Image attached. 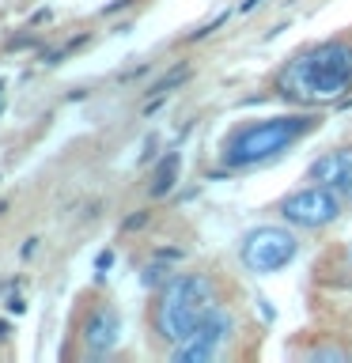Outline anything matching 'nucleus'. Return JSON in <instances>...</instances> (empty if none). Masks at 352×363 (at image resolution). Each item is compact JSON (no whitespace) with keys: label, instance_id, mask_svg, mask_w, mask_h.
Here are the masks:
<instances>
[{"label":"nucleus","instance_id":"obj_18","mask_svg":"<svg viewBox=\"0 0 352 363\" xmlns=\"http://www.w3.org/2000/svg\"><path fill=\"white\" fill-rule=\"evenodd\" d=\"M8 311H11V314H23V311H27V303H23L19 295H11V299H8Z\"/></svg>","mask_w":352,"mask_h":363},{"label":"nucleus","instance_id":"obj_15","mask_svg":"<svg viewBox=\"0 0 352 363\" xmlns=\"http://www.w3.org/2000/svg\"><path fill=\"white\" fill-rule=\"evenodd\" d=\"M144 223H148V212H133L129 220L121 223V231H136V227H144Z\"/></svg>","mask_w":352,"mask_h":363},{"label":"nucleus","instance_id":"obj_13","mask_svg":"<svg viewBox=\"0 0 352 363\" xmlns=\"http://www.w3.org/2000/svg\"><path fill=\"white\" fill-rule=\"evenodd\" d=\"M227 19H231V11H220V16H216L212 23H204V27H197V30H193V34H189V42H201V38H209V34H212V30H220Z\"/></svg>","mask_w":352,"mask_h":363},{"label":"nucleus","instance_id":"obj_10","mask_svg":"<svg viewBox=\"0 0 352 363\" xmlns=\"http://www.w3.org/2000/svg\"><path fill=\"white\" fill-rule=\"evenodd\" d=\"M186 79H189V65H175L170 72H163V76H159L152 87H148V95H152V99H155V95H170V91L182 87Z\"/></svg>","mask_w":352,"mask_h":363},{"label":"nucleus","instance_id":"obj_19","mask_svg":"<svg viewBox=\"0 0 352 363\" xmlns=\"http://www.w3.org/2000/svg\"><path fill=\"white\" fill-rule=\"evenodd\" d=\"M34 250H38V238H27V242H23V250H19V254H23V257H34Z\"/></svg>","mask_w":352,"mask_h":363},{"label":"nucleus","instance_id":"obj_1","mask_svg":"<svg viewBox=\"0 0 352 363\" xmlns=\"http://www.w3.org/2000/svg\"><path fill=\"white\" fill-rule=\"evenodd\" d=\"M273 95L295 110L337 106L352 95V42L326 38L288 57L273 76Z\"/></svg>","mask_w":352,"mask_h":363},{"label":"nucleus","instance_id":"obj_14","mask_svg":"<svg viewBox=\"0 0 352 363\" xmlns=\"http://www.w3.org/2000/svg\"><path fill=\"white\" fill-rule=\"evenodd\" d=\"M110 265H114V250H102V254L95 257V280H102L110 272Z\"/></svg>","mask_w":352,"mask_h":363},{"label":"nucleus","instance_id":"obj_8","mask_svg":"<svg viewBox=\"0 0 352 363\" xmlns=\"http://www.w3.org/2000/svg\"><path fill=\"white\" fill-rule=\"evenodd\" d=\"M307 178L329 186L348 208L352 204V147H329L326 155H318L314 163L307 167Z\"/></svg>","mask_w":352,"mask_h":363},{"label":"nucleus","instance_id":"obj_17","mask_svg":"<svg viewBox=\"0 0 352 363\" xmlns=\"http://www.w3.org/2000/svg\"><path fill=\"white\" fill-rule=\"evenodd\" d=\"M155 144H159V140H155V136H148V140H144V152H141V163H148V159H152V155H155Z\"/></svg>","mask_w":352,"mask_h":363},{"label":"nucleus","instance_id":"obj_20","mask_svg":"<svg viewBox=\"0 0 352 363\" xmlns=\"http://www.w3.org/2000/svg\"><path fill=\"white\" fill-rule=\"evenodd\" d=\"M0 91H4V84H0Z\"/></svg>","mask_w":352,"mask_h":363},{"label":"nucleus","instance_id":"obj_11","mask_svg":"<svg viewBox=\"0 0 352 363\" xmlns=\"http://www.w3.org/2000/svg\"><path fill=\"white\" fill-rule=\"evenodd\" d=\"M170 265H175V261H163V257H152V265H144V272H141V284H144V288H163V284L170 280V277H175V269H170Z\"/></svg>","mask_w":352,"mask_h":363},{"label":"nucleus","instance_id":"obj_6","mask_svg":"<svg viewBox=\"0 0 352 363\" xmlns=\"http://www.w3.org/2000/svg\"><path fill=\"white\" fill-rule=\"evenodd\" d=\"M273 212H277L288 227H295V231H322V227L337 223L341 216H345V201H341L329 186H322V182H311V186L280 197Z\"/></svg>","mask_w":352,"mask_h":363},{"label":"nucleus","instance_id":"obj_9","mask_svg":"<svg viewBox=\"0 0 352 363\" xmlns=\"http://www.w3.org/2000/svg\"><path fill=\"white\" fill-rule=\"evenodd\" d=\"M178 174H182V152L170 147V152L159 155V163L152 170V182H148V193H152V197H167V193L178 186Z\"/></svg>","mask_w":352,"mask_h":363},{"label":"nucleus","instance_id":"obj_5","mask_svg":"<svg viewBox=\"0 0 352 363\" xmlns=\"http://www.w3.org/2000/svg\"><path fill=\"white\" fill-rule=\"evenodd\" d=\"M238 318L235 311H227V306H212L209 314L201 318V325L193 329L186 340H178L175 348H170V363H216L224 359L227 352H231V340L238 337Z\"/></svg>","mask_w":352,"mask_h":363},{"label":"nucleus","instance_id":"obj_2","mask_svg":"<svg viewBox=\"0 0 352 363\" xmlns=\"http://www.w3.org/2000/svg\"><path fill=\"white\" fill-rule=\"evenodd\" d=\"M318 125H322L318 110H288V113H273V118L243 121L220 140V163L227 170L261 167L280 152L295 147L303 136H311Z\"/></svg>","mask_w":352,"mask_h":363},{"label":"nucleus","instance_id":"obj_4","mask_svg":"<svg viewBox=\"0 0 352 363\" xmlns=\"http://www.w3.org/2000/svg\"><path fill=\"white\" fill-rule=\"evenodd\" d=\"M299 257V235L288 223H258L238 238V265L254 277L288 269Z\"/></svg>","mask_w":352,"mask_h":363},{"label":"nucleus","instance_id":"obj_7","mask_svg":"<svg viewBox=\"0 0 352 363\" xmlns=\"http://www.w3.org/2000/svg\"><path fill=\"white\" fill-rule=\"evenodd\" d=\"M79 345H84L87 359H106L114 348L121 345V314L110 303H95L79 325Z\"/></svg>","mask_w":352,"mask_h":363},{"label":"nucleus","instance_id":"obj_3","mask_svg":"<svg viewBox=\"0 0 352 363\" xmlns=\"http://www.w3.org/2000/svg\"><path fill=\"white\" fill-rule=\"evenodd\" d=\"M212 306H220V299H216V284L209 272H175L163 288H155L152 333L167 348H175L178 340H186L201 325V318Z\"/></svg>","mask_w":352,"mask_h":363},{"label":"nucleus","instance_id":"obj_16","mask_svg":"<svg viewBox=\"0 0 352 363\" xmlns=\"http://www.w3.org/2000/svg\"><path fill=\"white\" fill-rule=\"evenodd\" d=\"M136 0H114V4H106L102 8V16H114V11H121V8H133Z\"/></svg>","mask_w":352,"mask_h":363},{"label":"nucleus","instance_id":"obj_12","mask_svg":"<svg viewBox=\"0 0 352 363\" xmlns=\"http://www.w3.org/2000/svg\"><path fill=\"white\" fill-rule=\"evenodd\" d=\"M303 359L311 363H348L352 359V348H341V345H314L303 352Z\"/></svg>","mask_w":352,"mask_h":363}]
</instances>
